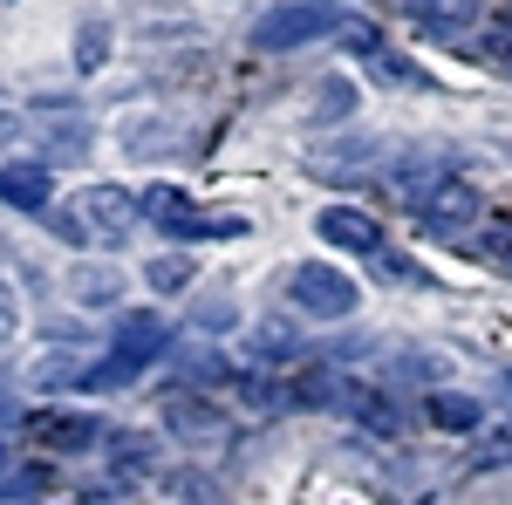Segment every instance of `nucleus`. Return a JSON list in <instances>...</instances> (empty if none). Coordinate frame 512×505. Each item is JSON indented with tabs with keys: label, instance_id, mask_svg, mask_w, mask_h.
Returning <instances> with one entry per match:
<instances>
[{
	"label": "nucleus",
	"instance_id": "1",
	"mask_svg": "<svg viewBox=\"0 0 512 505\" xmlns=\"http://www.w3.org/2000/svg\"><path fill=\"white\" fill-rule=\"evenodd\" d=\"M164 349H171L164 314H123V321H117V342H110V362H103V369H89L82 383H89V389H130Z\"/></svg>",
	"mask_w": 512,
	"mask_h": 505
},
{
	"label": "nucleus",
	"instance_id": "6",
	"mask_svg": "<svg viewBox=\"0 0 512 505\" xmlns=\"http://www.w3.org/2000/svg\"><path fill=\"white\" fill-rule=\"evenodd\" d=\"M315 233L335 246V253H376L383 260V226L369 219V212H355V205H328L315 219Z\"/></svg>",
	"mask_w": 512,
	"mask_h": 505
},
{
	"label": "nucleus",
	"instance_id": "5",
	"mask_svg": "<svg viewBox=\"0 0 512 505\" xmlns=\"http://www.w3.org/2000/svg\"><path fill=\"white\" fill-rule=\"evenodd\" d=\"M335 7H321V0H287V7H274V14H260V28H253V41L267 48V55H280V48H308V41L335 35Z\"/></svg>",
	"mask_w": 512,
	"mask_h": 505
},
{
	"label": "nucleus",
	"instance_id": "26",
	"mask_svg": "<svg viewBox=\"0 0 512 505\" xmlns=\"http://www.w3.org/2000/svg\"><path fill=\"white\" fill-rule=\"evenodd\" d=\"M0 424H14V403H7V396H0Z\"/></svg>",
	"mask_w": 512,
	"mask_h": 505
},
{
	"label": "nucleus",
	"instance_id": "27",
	"mask_svg": "<svg viewBox=\"0 0 512 505\" xmlns=\"http://www.w3.org/2000/svg\"><path fill=\"white\" fill-rule=\"evenodd\" d=\"M506 389H512V369H506Z\"/></svg>",
	"mask_w": 512,
	"mask_h": 505
},
{
	"label": "nucleus",
	"instance_id": "16",
	"mask_svg": "<svg viewBox=\"0 0 512 505\" xmlns=\"http://www.w3.org/2000/svg\"><path fill=\"white\" fill-rule=\"evenodd\" d=\"M485 62H492L499 76H512V14H492V21H485Z\"/></svg>",
	"mask_w": 512,
	"mask_h": 505
},
{
	"label": "nucleus",
	"instance_id": "23",
	"mask_svg": "<svg viewBox=\"0 0 512 505\" xmlns=\"http://www.w3.org/2000/svg\"><path fill=\"white\" fill-rule=\"evenodd\" d=\"M110 458H123V465H151V444H144V437H117Z\"/></svg>",
	"mask_w": 512,
	"mask_h": 505
},
{
	"label": "nucleus",
	"instance_id": "10",
	"mask_svg": "<svg viewBox=\"0 0 512 505\" xmlns=\"http://www.w3.org/2000/svg\"><path fill=\"white\" fill-rule=\"evenodd\" d=\"M403 7H410L431 35H465L478 21V0H403Z\"/></svg>",
	"mask_w": 512,
	"mask_h": 505
},
{
	"label": "nucleus",
	"instance_id": "21",
	"mask_svg": "<svg viewBox=\"0 0 512 505\" xmlns=\"http://www.w3.org/2000/svg\"><path fill=\"white\" fill-rule=\"evenodd\" d=\"M21 328V301H14V287H7V273H0V342Z\"/></svg>",
	"mask_w": 512,
	"mask_h": 505
},
{
	"label": "nucleus",
	"instance_id": "13",
	"mask_svg": "<svg viewBox=\"0 0 512 505\" xmlns=\"http://www.w3.org/2000/svg\"><path fill=\"white\" fill-rule=\"evenodd\" d=\"M335 35H342V48H355L362 62H376V55H390V48H383V35H376V28H369L362 14H342V21H335Z\"/></svg>",
	"mask_w": 512,
	"mask_h": 505
},
{
	"label": "nucleus",
	"instance_id": "12",
	"mask_svg": "<svg viewBox=\"0 0 512 505\" xmlns=\"http://www.w3.org/2000/svg\"><path fill=\"white\" fill-rule=\"evenodd\" d=\"M82 205H89V226H103V233H123V226L144 212V205H137L130 192H117V185H96V192L82 198Z\"/></svg>",
	"mask_w": 512,
	"mask_h": 505
},
{
	"label": "nucleus",
	"instance_id": "15",
	"mask_svg": "<svg viewBox=\"0 0 512 505\" xmlns=\"http://www.w3.org/2000/svg\"><path fill=\"white\" fill-rule=\"evenodd\" d=\"M41 492H48V465L0 471V505H7V499H41Z\"/></svg>",
	"mask_w": 512,
	"mask_h": 505
},
{
	"label": "nucleus",
	"instance_id": "25",
	"mask_svg": "<svg viewBox=\"0 0 512 505\" xmlns=\"http://www.w3.org/2000/svg\"><path fill=\"white\" fill-rule=\"evenodd\" d=\"M14 137H21V117H14V110H0V144H14Z\"/></svg>",
	"mask_w": 512,
	"mask_h": 505
},
{
	"label": "nucleus",
	"instance_id": "8",
	"mask_svg": "<svg viewBox=\"0 0 512 505\" xmlns=\"http://www.w3.org/2000/svg\"><path fill=\"white\" fill-rule=\"evenodd\" d=\"M48 198H55V185H48L41 164H7L0 171V205L7 212H48Z\"/></svg>",
	"mask_w": 512,
	"mask_h": 505
},
{
	"label": "nucleus",
	"instance_id": "9",
	"mask_svg": "<svg viewBox=\"0 0 512 505\" xmlns=\"http://www.w3.org/2000/svg\"><path fill=\"white\" fill-rule=\"evenodd\" d=\"M424 417H431L444 437H472L485 410H478L472 396H458V389H431V396H424Z\"/></svg>",
	"mask_w": 512,
	"mask_h": 505
},
{
	"label": "nucleus",
	"instance_id": "11",
	"mask_svg": "<svg viewBox=\"0 0 512 505\" xmlns=\"http://www.w3.org/2000/svg\"><path fill=\"white\" fill-rule=\"evenodd\" d=\"M342 403H349L376 437H396V424H403V417H396V403L383 396V389H369V383H349V389H342Z\"/></svg>",
	"mask_w": 512,
	"mask_h": 505
},
{
	"label": "nucleus",
	"instance_id": "2",
	"mask_svg": "<svg viewBox=\"0 0 512 505\" xmlns=\"http://www.w3.org/2000/svg\"><path fill=\"white\" fill-rule=\"evenodd\" d=\"M137 205H144V219L171 239H239L246 233L239 212H205V205H198L192 192H178V185H151Z\"/></svg>",
	"mask_w": 512,
	"mask_h": 505
},
{
	"label": "nucleus",
	"instance_id": "14",
	"mask_svg": "<svg viewBox=\"0 0 512 505\" xmlns=\"http://www.w3.org/2000/svg\"><path fill=\"white\" fill-rule=\"evenodd\" d=\"M192 280H198V260H192V253L151 260V287H158V294H178V287H192Z\"/></svg>",
	"mask_w": 512,
	"mask_h": 505
},
{
	"label": "nucleus",
	"instance_id": "17",
	"mask_svg": "<svg viewBox=\"0 0 512 505\" xmlns=\"http://www.w3.org/2000/svg\"><path fill=\"white\" fill-rule=\"evenodd\" d=\"M103 55H110V28H103V21H89L82 41H76V62H82V69H103Z\"/></svg>",
	"mask_w": 512,
	"mask_h": 505
},
{
	"label": "nucleus",
	"instance_id": "20",
	"mask_svg": "<svg viewBox=\"0 0 512 505\" xmlns=\"http://www.w3.org/2000/svg\"><path fill=\"white\" fill-rule=\"evenodd\" d=\"M82 301H117V273H76Z\"/></svg>",
	"mask_w": 512,
	"mask_h": 505
},
{
	"label": "nucleus",
	"instance_id": "7",
	"mask_svg": "<svg viewBox=\"0 0 512 505\" xmlns=\"http://www.w3.org/2000/svg\"><path fill=\"white\" fill-rule=\"evenodd\" d=\"M28 430H35L48 451H89L103 430H96V417H82V410H35L28 417Z\"/></svg>",
	"mask_w": 512,
	"mask_h": 505
},
{
	"label": "nucleus",
	"instance_id": "3",
	"mask_svg": "<svg viewBox=\"0 0 512 505\" xmlns=\"http://www.w3.org/2000/svg\"><path fill=\"white\" fill-rule=\"evenodd\" d=\"M287 301L301 314H315V321H349L362 308V287H355L349 273H335L328 260H308V267H294V280H287Z\"/></svg>",
	"mask_w": 512,
	"mask_h": 505
},
{
	"label": "nucleus",
	"instance_id": "22",
	"mask_svg": "<svg viewBox=\"0 0 512 505\" xmlns=\"http://www.w3.org/2000/svg\"><path fill=\"white\" fill-rule=\"evenodd\" d=\"M130 137H137V144H130L137 157H158L164 151V130H158V123H130Z\"/></svg>",
	"mask_w": 512,
	"mask_h": 505
},
{
	"label": "nucleus",
	"instance_id": "18",
	"mask_svg": "<svg viewBox=\"0 0 512 505\" xmlns=\"http://www.w3.org/2000/svg\"><path fill=\"white\" fill-rule=\"evenodd\" d=\"M349 110H355V89H349V82H321L315 117H321V123H335V117H349Z\"/></svg>",
	"mask_w": 512,
	"mask_h": 505
},
{
	"label": "nucleus",
	"instance_id": "4",
	"mask_svg": "<svg viewBox=\"0 0 512 505\" xmlns=\"http://www.w3.org/2000/svg\"><path fill=\"white\" fill-rule=\"evenodd\" d=\"M403 185H410V205H417V219H424L431 233H458V226L478 219V192L465 178H444V171L417 178V171H403Z\"/></svg>",
	"mask_w": 512,
	"mask_h": 505
},
{
	"label": "nucleus",
	"instance_id": "19",
	"mask_svg": "<svg viewBox=\"0 0 512 505\" xmlns=\"http://www.w3.org/2000/svg\"><path fill=\"white\" fill-rule=\"evenodd\" d=\"M485 260L512 273V219H499V226H485Z\"/></svg>",
	"mask_w": 512,
	"mask_h": 505
},
{
	"label": "nucleus",
	"instance_id": "24",
	"mask_svg": "<svg viewBox=\"0 0 512 505\" xmlns=\"http://www.w3.org/2000/svg\"><path fill=\"white\" fill-rule=\"evenodd\" d=\"M492 458H512V424L492 430Z\"/></svg>",
	"mask_w": 512,
	"mask_h": 505
}]
</instances>
